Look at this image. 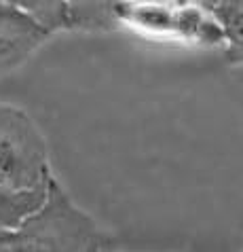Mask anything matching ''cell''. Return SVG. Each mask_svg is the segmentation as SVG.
<instances>
[{
  "label": "cell",
  "instance_id": "obj_6",
  "mask_svg": "<svg viewBox=\"0 0 243 252\" xmlns=\"http://www.w3.org/2000/svg\"><path fill=\"white\" fill-rule=\"evenodd\" d=\"M47 187L34 189V191H17L0 183V231H13L22 225L43 204Z\"/></svg>",
  "mask_w": 243,
  "mask_h": 252
},
{
  "label": "cell",
  "instance_id": "obj_4",
  "mask_svg": "<svg viewBox=\"0 0 243 252\" xmlns=\"http://www.w3.org/2000/svg\"><path fill=\"white\" fill-rule=\"evenodd\" d=\"M49 36L51 34L26 13L0 0V79L22 68Z\"/></svg>",
  "mask_w": 243,
  "mask_h": 252
},
{
  "label": "cell",
  "instance_id": "obj_9",
  "mask_svg": "<svg viewBox=\"0 0 243 252\" xmlns=\"http://www.w3.org/2000/svg\"><path fill=\"white\" fill-rule=\"evenodd\" d=\"M171 2H178V4H192V6H199V9L212 13H216L220 9H243V0H171Z\"/></svg>",
  "mask_w": 243,
  "mask_h": 252
},
{
  "label": "cell",
  "instance_id": "obj_3",
  "mask_svg": "<svg viewBox=\"0 0 243 252\" xmlns=\"http://www.w3.org/2000/svg\"><path fill=\"white\" fill-rule=\"evenodd\" d=\"M53 178L49 146L34 119L19 106L0 102V183L34 191Z\"/></svg>",
  "mask_w": 243,
  "mask_h": 252
},
{
  "label": "cell",
  "instance_id": "obj_1",
  "mask_svg": "<svg viewBox=\"0 0 243 252\" xmlns=\"http://www.w3.org/2000/svg\"><path fill=\"white\" fill-rule=\"evenodd\" d=\"M108 237L70 193L49 180L47 195L19 227L6 231L0 252H106Z\"/></svg>",
  "mask_w": 243,
  "mask_h": 252
},
{
  "label": "cell",
  "instance_id": "obj_8",
  "mask_svg": "<svg viewBox=\"0 0 243 252\" xmlns=\"http://www.w3.org/2000/svg\"><path fill=\"white\" fill-rule=\"evenodd\" d=\"M212 17L224 34V62L228 66H243V9H220Z\"/></svg>",
  "mask_w": 243,
  "mask_h": 252
},
{
  "label": "cell",
  "instance_id": "obj_2",
  "mask_svg": "<svg viewBox=\"0 0 243 252\" xmlns=\"http://www.w3.org/2000/svg\"><path fill=\"white\" fill-rule=\"evenodd\" d=\"M119 28H129L142 36L176 43L224 49V34L210 13L192 4L171 0H125L116 9Z\"/></svg>",
  "mask_w": 243,
  "mask_h": 252
},
{
  "label": "cell",
  "instance_id": "obj_5",
  "mask_svg": "<svg viewBox=\"0 0 243 252\" xmlns=\"http://www.w3.org/2000/svg\"><path fill=\"white\" fill-rule=\"evenodd\" d=\"M125 0H66L68 30L114 32L119 30L116 9Z\"/></svg>",
  "mask_w": 243,
  "mask_h": 252
},
{
  "label": "cell",
  "instance_id": "obj_10",
  "mask_svg": "<svg viewBox=\"0 0 243 252\" xmlns=\"http://www.w3.org/2000/svg\"><path fill=\"white\" fill-rule=\"evenodd\" d=\"M4 233H6V231H0V244H2V237H4Z\"/></svg>",
  "mask_w": 243,
  "mask_h": 252
},
{
  "label": "cell",
  "instance_id": "obj_7",
  "mask_svg": "<svg viewBox=\"0 0 243 252\" xmlns=\"http://www.w3.org/2000/svg\"><path fill=\"white\" fill-rule=\"evenodd\" d=\"M51 34L68 30L66 0H6Z\"/></svg>",
  "mask_w": 243,
  "mask_h": 252
}]
</instances>
